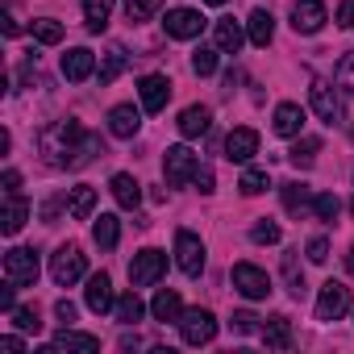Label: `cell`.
Here are the masks:
<instances>
[{
  "mask_svg": "<svg viewBox=\"0 0 354 354\" xmlns=\"http://www.w3.org/2000/svg\"><path fill=\"white\" fill-rule=\"evenodd\" d=\"M279 196H283V209L288 213H304V209H313V192H308V184H283L279 188Z\"/></svg>",
  "mask_w": 354,
  "mask_h": 354,
  "instance_id": "1f68e13d",
  "label": "cell"
},
{
  "mask_svg": "<svg viewBox=\"0 0 354 354\" xmlns=\"http://www.w3.org/2000/svg\"><path fill=\"white\" fill-rule=\"evenodd\" d=\"M259 321H263V317H254L250 308H238V313L230 317V329H234L238 337H246V333H259V329H263Z\"/></svg>",
  "mask_w": 354,
  "mask_h": 354,
  "instance_id": "ab89813d",
  "label": "cell"
},
{
  "mask_svg": "<svg viewBox=\"0 0 354 354\" xmlns=\"http://www.w3.org/2000/svg\"><path fill=\"white\" fill-rule=\"evenodd\" d=\"M259 333H263L267 350H292V321H288L283 313H279V317H271Z\"/></svg>",
  "mask_w": 354,
  "mask_h": 354,
  "instance_id": "d4e9b609",
  "label": "cell"
},
{
  "mask_svg": "<svg viewBox=\"0 0 354 354\" xmlns=\"http://www.w3.org/2000/svg\"><path fill=\"white\" fill-rule=\"evenodd\" d=\"M0 346H5V350H13V354H21V350H26V342H21L17 333H9V337H0Z\"/></svg>",
  "mask_w": 354,
  "mask_h": 354,
  "instance_id": "681fc988",
  "label": "cell"
},
{
  "mask_svg": "<svg viewBox=\"0 0 354 354\" xmlns=\"http://www.w3.org/2000/svg\"><path fill=\"white\" fill-rule=\"evenodd\" d=\"M113 313H117V321H121V325H138V321L146 317V304L138 300V292H125V296L117 300V308H113Z\"/></svg>",
  "mask_w": 354,
  "mask_h": 354,
  "instance_id": "836d02e7",
  "label": "cell"
},
{
  "mask_svg": "<svg viewBox=\"0 0 354 354\" xmlns=\"http://www.w3.org/2000/svg\"><path fill=\"white\" fill-rule=\"evenodd\" d=\"M125 63H129L125 46H121V42H113V46L104 50V63H100V71H96V75H100V84H113V80L125 71Z\"/></svg>",
  "mask_w": 354,
  "mask_h": 354,
  "instance_id": "f546056e",
  "label": "cell"
},
{
  "mask_svg": "<svg viewBox=\"0 0 354 354\" xmlns=\"http://www.w3.org/2000/svg\"><path fill=\"white\" fill-rule=\"evenodd\" d=\"M21 188V175L17 171H5V192H17Z\"/></svg>",
  "mask_w": 354,
  "mask_h": 354,
  "instance_id": "f907efd6",
  "label": "cell"
},
{
  "mask_svg": "<svg viewBox=\"0 0 354 354\" xmlns=\"http://www.w3.org/2000/svg\"><path fill=\"white\" fill-rule=\"evenodd\" d=\"M304 254H308V263H325V259H329V242H325V238H308Z\"/></svg>",
  "mask_w": 354,
  "mask_h": 354,
  "instance_id": "f6af8a7d",
  "label": "cell"
},
{
  "mask_svg": "<svg viewBox=\"0 0 354 354\" xmlns=\"http://www.w3.org/2000/svg\"><path fill=\"white\" fill-rule=\"evenodd\" d=\"M38 250H30V246H13L9 254H5V283H13V288H34L38 283Z\"/></svg>",
  "mask_w": 354,
  "mask_h": 354,
  "instance_id": "277c9868",
  "label": "cell"
},
{
  "mask_svg": "<svg viewBox=\"0 0 354 354\" xmlns=\"http://www.w3.org/2000/svg\"><path fill=\"white\" fill-rule=\"evenodd\" d=\"M150 313H154V321H175V325H180V317H184L180 292H175V288H162V292L150 300Z\"/></svg>",
  "mask_w": 354,
  "mask_h": 354,
  "instance_id": "7402d4cb",
  "label": "cell"
},
{
  "mask_svg": "<svg viewBox=\"0 0 354 354\" xmlns=\"http://www.w3.org/2000/svg\"><path fill=\"white\" fill-rule=\"evenodd\" d=\"M317 154H321V138H313V133H296V142H292V150H288V162L300 167V171H308V167L317 162Z\"/></svg>",
  "mask_w": 354,
  "mask_h": 354,
  "instance_id": "cb8c5ba5",
  "label": "cell"
},
{
  "mask_svg": "<svg viewBox=\"0 0 354 354\" xmlns=\"http://www.w3.org/2000/svg\"><path fill=\"white\" fill-rule=\"evenodd\" d=\"M175 263L184 275H201L205 271V242L192 230H175Z\"/></svg>",
  "mask_w": 354,
  "mask_h": 354,
  "instance_id": "ba28073f",
  "label": "cell"
},
{
  "mask_svg": "<svg viewBox=\"0 0 354 354\" xmlns=\"http://www.w3.org/2000/svg\"><path fill=\"white\" fill-rule=\"evenodd\" d=\"M271 129H275L279 138H296V133L304 129V109H300V104H292V100H283V104L275 109V121H271Z\"/></svg>",
  "mask_w": 354,
  "mask_h": 354,
  "instance_id": "44dd1931",
  "label": "cell"
},
{
  "mask_svg": "<svg viewBox=\"0 0 354 354\" xmlns=\"http://www.w3.org/2000/svg\"><path fill=\"white\" fill-rule=\"evenodd\" d=\"M162 271H167V254L154 250V246H146V250H138V254L129 259V283H133V288H150V283H158Z\"/></svg>",
  "mask_w": 354,
  "mask_h": 354,
  "instance_id": "5b68a950",
  "label": "cell"
},
{
  "mask_svg": "<svg viewBox=\"0 0 354 354\" xmlns=\"http://www.w3.org/2000/svg\"><path fill=\"white\" fill-rule=\"evenodd\" d=\"M113 17V0H84V26L88 34H104Z\"/></svg>",
  "mask_w": 354,
  "mask_h": 354,
  "instance_id": "83f0119b",
  "label": "cell"
},
{
  "mask_svg": "<svg viewBox=\"0 0 354 354\" xmlns=\"http://www.w3.org/2000/svg\"><path fill=\"white\" fill-rule=\"evenodd\" d=\"M234 288L246 296V300H267L275 288H271V275L254 263H234Z\"/></svg>",
  "mask_w": 354,
  "mask_h": 354,
  "instance_id": "52a82bcc",
  "label": "cell"
},
{
  "mask_svg": "<svg viewBox=\"0 0 354 354\" xmlns=\"http://www.w3.org/2000/svg\"><path fill=\"white\" fill-rule=\"evenodd\" d=\"M346 275H354V246L346 250Z\"/></svg>",
  "mask_w": 354,
  "mask_h": 354,
  "instance_id": "f5cc1de1",
  "label": "cell"
},
{
  "mask_svg": "<svg viewBox=\"0 0 354 354\" xmlns=\"http://www.w3.org/2000/svg\"><path fill=\"white\" fill-rule=\"evenodd\" d=\"M30 213H34V209H30V201H26L21 192H5V209H0V230L13 238V234L30 221Z\"/></svg>",
  "mask_w": 354,
  "mask_h": 354,
  "instance_id": "2e32d148",
  "label": "cell"
},
{
  "mask_svg": "<svg viewBox=\"0 0 354 354\" xmlns=\"http://www.w3.org/2000/svg\"><path fill=\"white\" fill-rule=\"evenodd\" d=\"M267 171L263 167H250V171H242V180H238V188H242V196H263L267 192Z\"/></svg>",
  "mask_w": 354,
  "mask_h": 354,
  "instance_id": "e575fe53",
  "label": "cell"
},
{
  "mask_svg": "<svg viewBox=\"0 0 354 354\" xmlns=\"http://www.w3.org/2000/svg\"><path fill=\"white\" fill-rule=\"evenodd\" d=\"M175 125H180V133H184V138H201V133H209L213 113H209L205 104H188V109L180 113V121H175Z\"/></svg>",
  "mask_w": 354,
  "mask_h": 354,
  "instance_id": "603a6c76",
  "label": "cell"
},
{
  "mask_svg": "<svg viewBox=\"0 0 354 354\" xmlns=\"http://www.w3.org/2000/svg\"><path fill=\"white\" fill-rule=\"evenodd\" d=\"M346 308H350V288L337 283V279L321 283V296H317V321H337Z\"/></svg>",
  "mask_w": 354,
  "mask_h": 354,
  "instance_id": "30bf717a",
  "label": "cell"
},
{
  "mask_svg": "<svg viewBox=\"0 0 354 354\" xmlns=\"http://www.w3.org/2000/svg\"><path fill=\"white\" fill-rule=\"evenodd\" d=\"M313 213H317V221H337V213H342V201L333 196V192H321V196H313Z\"/></svg>",
  "mask_w": 354,
  "mask_h": 354,
  "instance_id": "8d00e7d4",
  "label": "cell"
},
{
  "mask_svg": "<svg viewBox=\"0 0 354 354\" xmlns=\"http://www.w3.org/2000/svg\"><path fill=\"white\" fill-rule=\"evenodd\" d=\"M88 275V254L75 246V242H67V246H59L55 254H50V279L59 283V288H71V283H80Z\"/></svg>",
  "mask_w": 354,
  "mask_h": 354,
  "instance_id": "7a4b0ae2",
  "label": "cell"
},
{
  "mask_svg": "<svg viewBox=\"0 0 354 354\" xmlns=\"http://www.w3.org/2000/svg\"><path fill=\"white\" fill-rule=\"evenodd\" d=\"M67 213H71L75 221H92V213H96V188H88V184L71 188V196H67Z\"/></svg>",
  "mask_w": 354,
  "mask_h": 354,
  "instance_id": "4316f807",
  "label": "cell"
},
{
  "mask_svg": "<svg viewBox=\"0 0 354 354\" xmlns=\"http://www.w3.org/2000/svg\"><path fill=\"white\" fill-rule=\"evenodd\" d=\"M84 300H88V308H92L96 317H104V313H113V308H117V296H113V279H109L104 271H96V275H88V288H84Z\"/></svg>",
  "mask_w": 354,
  "mask_h": 354,
  "instance_id": "4fadbf2b",
  "label": "cell"
},
{
  "mask_svg": "<svg viewBox=\"0 0 354 354\" xmlns=\"http://www.w3.org/2000/svg\"><path fill=\"white\" fill-rule=\"evenodd\" d=\"M337 26L354 30V0H342V5H337Z\"/></svg>",
  "mask_w": 354,
  "mask_h": 354,
  "instance_id": "bcb514c9",
  "label": "cell"
},
{
  "mask_svg": "<svg viewBox=\"0 0 354 354\" xmlns=\"http://www.w3.org/2000/svg\"><path fill=\"white\" fill-rule=\"evenodd\" d=\"M180 337H184L188 346H209V342L217 337V317H213L209 308H188V313L180 317Z\"/></svg>",
  "mask_w": 354,
  "mask_h": 354,
  "instance_id": "8992f818",
  "label": "cell"
},
{
  "mask_svg": "<svg viewBox=\"0 0 354 354\" xmlns=\"http://www.w3.org/2000/svg\"><path fill=\"white\" fill-rule=\"evenodd\" d=\"M205 17L196 13V9H171L167 17H162V30L171 34V38H180V42H188V38H201L205 34Z\"/></svg>",
  "mask_w": 354,
  "mask_h": 354,
  "instance_id": "9c48e42d",
  "label": "cell"
},
{
  "mask_svg": "<svg viewBox=\"0 0 354 354\" xmlns=\"http://www.w3.org/2000/svg\"><path fill=\"white\" fill-rule=\"evenodd\" d=\"M254 154H259V133H254L250 125L230 129V138H225V158H230V162H250Z\"/></svg>",
  "mask_w": 354,
  "mask_h": 354,
  "instance_id": "5bb4252c",
  "label": "cell"
},
{
  "mask_svg": "<svg viewBox=\"0 0 354 354\" xmlns=\"http://www.w3.org/2000/svg\"><path fill=\"white\" fill-rule=\"evenodd\" d=\"M213 42H217L221 55H238L242 42H246V34H242V26H238L234 17H221V21L213 26Z\"/></svg>",
  "mask_w": 354,
  "mask_h": 354,
  "instance_id": "ffe728a7",
  "label": "cell"
},
{
  "mask_svg": "<svg viewBox=\"0 0 354 354\" xmlns=\"http://www.w3.org/2000/svg\"><path fill=\"white\" fill-rule=\"evenodd\" d=\"M55 317H59V321H63V325H71V321H75V304H71V300H67V296H63V300H59V304H55Z\"/></svg>",
  "mask_w": 354,
  "mask_h": 354,
  "instance_id": "7dc6e473",
  "label": "cell"
},
{
  "mask_svg": "<svg viewBox=\"0 0 354 354\" xmlns=\"http://www.w3.org/2000/svg\"><path fill=\"white\" fill-rule=\"evenodd\" d=\"M55 350H100V337H92V333H80V329H71V325H63V333L55 337Z\"/></svg>",
  "mask_w": 354,
  "mask_h": 354,
  "instance_id": "4dcf8cb0",
  "label": "cell"
},
{
  "mask_svg": "<svg viewBox=\"0 0 354 354\" xmlns=\"http://www.w3.org/2000/svg\"><path fill=\"white\" fill-rule=\"evenodd\" d=\"M250 242H259V246H275L279 242V225L275 221H254V230H250Z\"/></svg>",
  "mask_w": 354,
  "mask_h": 354,
  "instance_id": "7bdbcfd3",
  "label": "cell"
},
{
  "mask_svg": "<svg viewBox=\"0 0 354 354\" xmlns=\"http://www.w3.org/2000/svg\"><path fill=\"white\" fill-rule=\"evenodd\" d=\"M138 96H142V113H162L167 100H171V80L167 75H142Z\"/></svg>",
  "mask_w": 354,
  "mask_h": 354,
  "instance_id": "8fae6325",
  "label": "cell"
},
{
  "mask_svg": "<svg viewBox=\"0 0 354 354\" xmlns=\"http://www.w3.org/2000/svg\"><path fill=\"white\" fill-rule=\"evenodd\" d=\"M333 80H337V88H342V92H350V96H354V50H346V55H342V63H337Z\"/></svg>",
  "mask_w": 354,
  "mask_h": 354,
  "instance_id": "b9f144b4",
  "label": "cell"
},
{
  "mask_svg": "<svg viewBox=\"0 0 354 354\" xmlns=\"http://www.w3.org/2000/svg\"><path fill=\"white\" fill-rule=\"evenodd\" d=\"M117 238H121V221H117L113 213H100V217H96V225H92V242H96L100 250H113V246H117Z\"/></svg>",
  "mask_w": 354,
  "mask_h": 354,
  "instance_id": "f1b7e54d",
  "label": "cell"
},
{
  "mask_svg": "<svg viewBox=\"0 0 354 354\" xmlns=\"http://www.w3.org/2000/svg\"><path fill=\"white\" fill-rule=\"evenodd\" d=\"M246 38H250L254 46H271V38H275V17H271L267 9H254L250 21H246Z\"/></svg>",
  "mask_w": 354,
  "mask_h": 354,
  "instance_id": "484cf974",
  "label": "cell"
},
{
  "mask_svg": "<svg viewBox=\"0 0 354 354\" xmlns=\"http://www.w3.org/2000/svg\"><path fill=\"white\" fill-rule=\"evenodd\" d=\"M192 188H196L201 196H213V192H217V180H213V171H209V167H201V171H196V180H192Z\"/></svg>",
  "mask_w": 354,
  "mask_h": 354,
  "instance_id": "ee69618b",
  "label": "cell"
},
{
  "mask_svg": "<svg viewBox=\"0 0 354 354\" xmlns=\"http://www.w3.org/2000/svg\"><path fill=\"white\" fill-rule=\"evenodd\" d=\"M0 21H5V34H9V38L17 34V21H13V13H5V17H0Z\"/></svg>",
  "mask_w": 354,
  "mask_h": 354,
  "instance_id": "816d5d0a",
  "label": "cell"
},
{
  "mask_svg": "<svg viewBox=\"0 0 354 354\" xmlns=\"http://www.w3.org/2000/svg\"><path fill=\"white\" fill-rule=\"evenodd\" d=\"M34 38H38L42 46H59V42H63V26H59L55 17H38V21H34Z\"/></svg>",
  "mask_w": 354,
  "mask_h": 354,
  "instance_id": "d590c367",
  "label": "cell"
},
{
  "mask_svg": "<svg viewBox=\"0 0 354 354\" xmlns=\"http://www.w3.org/2000/svg\"><path fill=\"white\" fill-rule=\"evenodd\" d=\"M296 254H300V250H288V254H283V279H288V292L300 300V296L308 292V283H304V271H300V259H296Z\"/></svg>",
  "mask_w": 354,
  "mask_h": 354,
  "instance_id": "d6a6232c",
  "label": "cell"
},
{
  "mask_svg": "<svg viewBox=\"0 0 354 354\" xmlns=\"http://www.w3.org/2000/svg\"><path fill=\"white\" fill-rule=\"evenodd\" d=\"M329 9L321 5V0H296V9H292V30L296 34H317L325 26Z\"/></svg>",
  "mask_w": 354,
  "mask_h": 354,
  "instance_id": "9a60e30c",
  "label": "cell"
},
{
  "mask_svg": "<svg viewBox=\"0 0 354 354\" xmlns=\"http://www.w3.org/2000/svg\"><path fill=\"white\" fill-rule=\"evenodd\" d=\"M196 171H201V158H196L188 146H167V154H162V175H167L171 188H188V184L196 180Z\"/></svg>",
  "mask_w": 354,
  "mask_h": 354,
  "instance_id": "3957f363",
  "label": "cell"
},
{
  "mask_svg": "<svg viewBox=\"0 0 354 354\" xmlns=\"http://www.w3.org/2000/svg\"><path fill=\"white\" fill-rule=\"evenodd\" d=\"M9 317H13V325H17L21 333H38V329H42V321H38V308H30V304H17Z\"/></svg>",
  "mask_w": 354,
  "mask_h": 354,
  "instance_id": "f35d334b",
  "label": "cell"
},
{
  "mask_svg": "<svg viewBox=\"0 0 354 354\" xmlns=\"http://www.w3.org/2000/svg\"><path fill=\"white\" fill-rule=\"evenodd\" d=\"M308 100H313V113H317L325 125H337V121H342V100H337V92H333L325 80H313Z\"/></svg>",
  "mask_w": 354,
  "mask_h": 354,
  "instance_id": "7c38bea8",
  "label": "cell"
},
{
  "mask_svg": "<svg viewBox=\"0 0 354 354\" xmlns=\"http://www.w3.org/2000/svg\"><path fill=\"white\" fill-rule=\"evenodd\" d=\"M142 129V113L133 104H113L109 109V133L113 138H133Z\"/></svg>",
  "mask_w": 354,
  "mask_h": 354,
  "instance_id": "ac0fdd59",
  "label": "cell"
},
{
  "mask_svg": "<svg viewBox=\"0 0 354 354\" xmlns=\"http://www.w3.org/2000/svg\"><path fill=\"white\" fill-rule=\"evenodd\" d=\"M109 188H113V201H117L121 209H129V213H133V209L142 205V184L133 180L129 171H117L113 180H109Z\"/></svg>",
  "mask_w": 354,
  "mask_h": 354,
  "instance_id": "d6986e66",
  "label": "cell"
},
{
  "mask_svg": "<svg viewBox=\"0 0 354 354\" xmlns=\"http://www.w3.org/2000/svg\"><path fill=\"white\" fill-rule=\"evenodd\" d=\"M38 150H42V158L50 162V167H59V171H80V167H88L96 154H104V146H100V138L96 133H88L80 121H50L42 133H38Z\"/></svg>",
  "mask_w": 354,
  "mask_h": 354,
  "instance_id": "6da1fadb",
  "label": "cell"
},
{
  "mask_svg": "<svg viewBox=\"0 0 354 354\" xmlns=\"http://www.w3.org/2000/svg\"><path fill=\"white\" fill-rule=\"evenodd\" d=\"M158 9H162V0H125V13H129V21H150Z\"/></svg>",
  "mask_w": 354,
  "mask_h": 354,
  "instance_id": "60d3db41",
  "label": "cell"
},
{
  "mask_svg": "<svg viewBox=\"0 0 354 354\" xmlns=\"http://www.w3.org/2000/svg\"><path fill=\"white\" fill-rule=\"evenodd\" d=\"M350 213H354V201H350Z\"/></svg>",
  "mask_w": 354,
  "mask_h": 354,
  "instance_id": "11a10c76",
  "label": "cell"
},
{
  "mask_svg": "<svg viewBox=\"0 0 354 354\" xmlns=\"http://www.w3.org/2000/svg\"><path fill=\"white\" fill-rule=\"evenodd\" d=\"M92 71H96V55H92L88 46H75V50L63 55V75H67L71 84H84Z\"/></svg>",
  "mask_w": 354,
  "mask_h": 354,
  "instance_id": "e0dca14e",
  "label": "cell"
},
{
  "mask_svg": "<svg viewBox=\"0 0 354 354\" xmlns=\"http://www.w3.org/2000/svg\"><path fill=\"white\" fill-rule=\"evenodd\" d=\"M205 5H225V0H205Z\"/></svg>",
  "mask_w": 354,
  "mask_h": 354,
  "instance_id": "db71d44e",
  "label": "cell"
},
{
  "mask_svg": "<svg viewBox=\"0 0 354 354\" xmlns=\"http://www.w3.org/2000/svg\"><path fill=\"white\" fill-rule=\"evenodd\" d=\"M217 46H201V50H192V71L196 75H213L217 71Z\"/></svg>",
  "mask_w": 354,
  "mask_h": 354,
  "instance_id": "74e56055",
  "label": "cell"
},
{
  "mask_svg": "<svg viewBox=\"0 0 354 354\" xmlns=\"http://www.w3.org/2000/svg\"><path fill=\"white\" fill-rule=\"evenodd\" d=\"M0 308H5V313H13V308H17V288H13V283L0 288Z\"/></svg>",
  "mask_w": 354,
  "mask_h": 354,
  "instance_id": "c3c4849f",
  "label": "cell"
}]
</instances>
